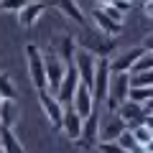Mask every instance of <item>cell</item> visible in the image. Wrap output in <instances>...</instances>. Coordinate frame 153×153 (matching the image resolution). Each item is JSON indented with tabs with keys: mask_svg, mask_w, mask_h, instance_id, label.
Wrapping results in <instances>:
<instances>
[{
	"mask_svg": "<svg viewBox=\"0 0 153 153\" xmlns=\"http://www.w3.org/2000/svg\"><path fill=\"white\" fill-rule=\"evenodd\" d=\"M26 54V66H28V76L31 82L36 84V89H46V74H44V49L38 44H26L23 49Z\"/></svg>",
	"mask_w": 153,
	"mask_h": 153,
	"instance_id": "1",
	"label": "cell"
},
{
	"mask_svg": "<svg viewBox=\"0 0 153 153\" xmlns=\"http://www.w3.org/2000/svg\"><path fill=\"white\" fill-rule=\"evenodd\" d=\"M71 66H74L76 76H79V84H82V87H87L89 92H92V76H94V66H97V59H94V56L89 54L87 49H76Z\"/></svg>",
	"mask_w": 153,
	"mask_h": 153,
	"instance_id": "2",
	"label": "cell"
},
{
	"mask_svg": "<svg viewBox=\"0 0 153 153\" xmlns=\"http://www.w3.org/2000/svg\"><path fill=\"white\" fill-rule=\"evenodd\" d=\"M128 89H130V84H128V74H110V89H107L105 107H107L110 112H115V110L128 100Z\"/></svg>",
	"mask_w": 153,
	"mask_h": 153,
	"instance_id": "3",
	"label": "cell"
},
{
	"mask_svg": "<svg viewBox=\"0 0 153 153\" xmlns=\"http://www.w3.org/2000/svg\"><path fill=\"white\" fill-rule=\"evenodd\" d=\"M146 51H151V46H133V49H128V51H123V54H117L115 59H107L110 74H128V71L133 69V64H135V61L140 59Z\"/></svg>",
	"mask_w": 153,
	"mask_h": 153,
	"instance_id": "4",
	"label": "cell"
},
{
	"mask_svg": "<svg viewBox=\"0 0 153 153\" xmlns=\"http://www.w3.org/2000/svg\"><path fill=\"white\" fill-rule=\"evenodd\" d=\"M64 71L66 66L61 64V59L54 54V51H44V74H46V92L54 94L56 87H59V82L64 79Z\"/></svg>",
	"mask_w": 153,
	"mask_h": 153,
	"instance_id": "5",
	"label": "cell"
},
{
	"mask_svg": "<svg viewBox=\"0 0 153 153\" xmlns=\"http://www.w3.org/2000/svg\"><path fill=\"white\" fill-rule=\"evenodd\" d=\"M107 89H110L107 59H97L94 76H92V100H94V105H105V100H107Z\"/></svg>",
	"mask_w": 153,
	"mask_h": 153,
	"instance_id": "6",
	"label": "cell"
},
{
	"mask_svg": "<svg viewBox=\"0 0 153 153\" xmlns=\"http://www.w3.org/2000/svg\"><path fill=\"white\" fill-rule=\"evenodd\" d=\"M117 112V120H123V125L130 130V128L135 125H143V123H151V115H146V110H143V105H135V102H123L120 107L115 110Z\"/></svg>",
	"mask_w": 153,
	"mask_h": 153,
	"instance_id": "7",
	"label": "cell"
},
{
	"mask_svg": "<svg viewBox=\"0 0 153 153\" xmlns=\"http://www.w3.org/2000/svg\"><path fill=\"white\" fill-rule=\"evenodd\" d=\"M74 143L79 148H94L100 143V112L97 110L82 120V130H79V138Z\"/></svg>",
	"mask_w": 153,
	"mask_h": 153,
	"instance_id": "8",
	"label": "cell"
},
{
	"mask_svg": "<svg viewBox=\"0 0 153 153\" xmlns=\"http://www.w3.org/2000/svg\"><path fill=\"white\" fill-rule=\"evenodd\" d=\"M76 87H79V76H76L74 66H66L64 79L59 82V87H56V92H54V97L59 100V105H61V107H69V105H71Z\"/></svg>",
	"mask_w": 153,
	"mask_h": 153,
	"instance_id": "9",
	"label": "cell"
},
{
	"mask_svg": "<svg viewBox=\"0 0 153 153\" xmlns=\"http://www.w3.org/2000/svg\"><path fill=\"white\" fill-rule=\"evenodd\" d=\"M38 105H41V110H44L46 120L51 123V128H56V130H59V125H61V115H64V107L59 105V100H56L51 92L41 89V92H38Z\"/></svg>",
	"mask_w": 153,
	"mask_h": 153,
	"instance_id": "10",
	"label": "cell"
},
{
	"mask_svg": "<svg viewBox=\"0 0 153 153\" xmlns=\"http://www.w3.org/2000/svg\"><path fill=\"white\" fill-rule=\"evenodd\" d=\"M46 8H49V3H44V0H28L26 5L18 10V23H21V28H33L38 23V18L44 16Z\"/></svg>",
	"mask_w": 153,
	"mask_h": 153,
	"instance_id": "11",
	"label": "cell"
},
{
	"mask_svg": "<svg viewBox=\"0 0 153 153\" xmlns=\"http://www.w3.org/2000/svg\"><path fill=\"white\" fill-rule=\"evenodd\" d=\"M69 107L74 110V112L79 115L82 120H84V117H89V115L97 110V105H94V100H92V92H89L87 87H82V84H79V87H76V92H74V100H71Z\"/></svg>",
	"mask_w": 153,
	"mask_h": 153,
	"instance_id": "12",
	"label": "cell"
},
{
	"mask_svg": "<svg viewBox=\"0 0 153 153\" xmlns=\"http://www.w3.org/2000/svg\"><path fill=\"white\" fill-rule=\"evenodd\" d=\"M76 49H79V46H76V36L64 33V36H59V41H56V46H54L51 51H54V54L61 59V64H64V66H71Z\"/></svg>",
	"mask_w": 153,
	"mask_h": 153,
	"instance_id": "13",
	"label": "cell"
},
{
	"mask_svg": "<svg viewBox=\"0 0 153 153\" xmlns=\"http://www.w3.org/2000/svg\"><path fill=\"white\" fill-rule=\"evenodd\" d=\"M51 5L54 8H59V13L64 18H69V21H74L76 26H87V18H84V13H82V8L76 5V0H51Z\"/></svg>",
	"mask_w": 153,
	"mask_h": 153,
	"instance_id": "14",
	"label": "cell"
},
{
	"mask_svg": "<svg viewBox=\"0 0 153 153\" xmlns=\"http://www.w3.org/2000/svg\"><path fill=\"white\" fill-rule=\"evenodd\" d=\"M59 130L64 133L69 140H76V138H79V130H82V117H79V115H76L71 107H64V115H61Z\"/></svg>",
	"mask_w": 153,
	"mask_h": 153,
	"instance_id": "15",
	"label": "cell"
},
{
	"mask_svg": "<svg viewBox=\"0 0 153 153\" xmlns=\"http://www.w3.org/2000/svg\"><path fill=\"white\" fill-rule=\"evenodd\" d=\"M92 21H94V26L105 33V38H115V36H120V33H123V26H120V23H112L107 16H102L97 8L92 10Z\"/></svg>",
	"mask_w": 153,
	"mask_h": 153,
	"instance_id": "16",
	"label": "cell"
},
{
	"mask_svg": "<svg viewBox=\"0 0 153 153\" xmlns=\"http://www.w3.org/2000/svg\"><path fill=\"white\" fill-rule=\"evenodd\" d=\"M0 148H3V153H26L23 143L16 138L10 128H0Z\"/></svg>",
	"mask_w": 153,
	"mask_h": 153,
	"instance_id": "17",
	"label": "cell"
},
{
	"mask_svg": "<svg viewBox=\"0 0 153 153\" xmlns=\"http://www.w3.org/2000/svg\"><path fill=\"white\" fill-rule=\"evenodd\" d=\"M16 117H18V105L13 100H3V105H0V128H10L13 130Z\"/></svg>",
	"mask_w": 153,
	"mask_h": 153,
	"instance_id": "18",
	"label": "cell"
},
{
	"mask_svg": "<svg viewBox=\"0 0 153 153\" xmlns=\"http://www.w3.org/2000/svg\"><path fill=\"white\" fill-rule=\"evenodd\" d=\"M123 130H128V128L123 125V120L112 117V120H107L105 125H100V140H117Z\"/></svg>",
	"mask_w": 153,
	"mask_h": 153,
	"instance_id": "19",
	"label": "cell"
},
{
	"mask_svg": "<svg viewBox=\"0 0 153 153\" xmlns=\"http://www.w3.org/2000/svg\"><path fill=\"white\" fill-rule=\"evenodd\" d=\"M130 135L138 146H146L151 148V140H153V133H151V123H143V125H135L130 128Z\"/></svg>",
	"mask_w": 153,
	"mask_h": 153,
	"instance_id": "20",
	"label": "cell"
},
{
	"mask_svg": "<svg viewBox=\"0 0 153 153\" xmlns=\"http://www.w3.org/2000/svg\"><path fill=\"white\" fill-rule=\"evenodd\" d=\"M0 97L13 100V102H16V97H18V89H16V84H13V79L8 74H3V71H0Z\"/></svg>",
	"mask_w": 153,
	"mask_h": 153,
	"instance_id": "21",
	"label": "cell"
},
{
	"mask_svg": "<svg viewBox=\"0 0 153 153\" xmlns=\"http://www.w3.org/2000/svg\"><path fill=\"white\" fill-rule=\"evenodd\" d=\"M153 94V87H130L128 89V102H135V105H143L148 102Z\"/></svg>",
	"mask_w": 153,
	"mask_h": 153,
	"instance_id": "22",
	"label": "cell"
},
{
	"mask_svg": "<svg viewBox=\"0 0 153 153\" xmlns=\"http://www.w3.org/2000/svg\"><path fill=\"white\" fill-rule=\"evenodd\" d=\"M128 84H130V87H153V71L128 74Z\"/></svg>",
	"mask_w": 153,
	"mask_h": 153,
	"instance_id": "23",
	"label": "cell"
},
{
	"mask_svg": "<svg viewBox=\"0 0 153 153\" xmlns=\"http://www.w3.org/2000/svg\"><path fill=\"white\" fill-rule=\"evenodd\" d=\"M153 69V54L151 51H146V54L140 56V59L135 61V64H133V69L128 71V74H138V71H151Z\"/></svg>",
	"mask_w": 153,
	"mask_h": 153,
	"instance_id": "24",
	"label": "cell"
},
{
	"mask_svg": "<svg viewBox=\"0 0 153 153\" xmlns=\"http://www.w3.org/2000/svg\"><path fill=\"white\" fill-rule=\"evenodd\" d=\"M28 0H0V10L3 13H18Z\"/></svg>",
	"mask_w": 153,
	"mask_h": 153,
	"instance_id": "25",
	"label": "cell"
},
{
	"mask_svg": "<svg viewBox=\"0 0 153 153\" xmlns=\"http://www.w3.org/2000/svg\"><path fill=\"white\" fill-rule=\"evenodd\" d=\"M94 148H97L100 153H125V151H123V148L117 146L115 140H100V143H97Z\"/></svg>",
	"mask_w": 153,
	"mask_h": 153,
	"instance_id": "26",
	"label": "cell"
},
{
	"mask_svg": "<svg viewBox=\"0 0 153 153\" xmlns=\"http://www.w3.org/2000/svg\"><path fill=\"white\" fill-rule=\"evenodd\" d=\"M143 8H146V16L151 18L153 16V3H143Z\"/></svg>",
	"mask_w": 153,
	"mask_h": 153,
	"instance_id": "27",
	"label": "cell"
},
{
	"mask_svg": "<svg viewBox=\"0 0 153 153\" xmlns=\"http://www.w3.org/2000/svg\"><path fill=\"white\" fill-rule=\"evenodd\" d=\"M110 3H115V0H97V5H110Z\"/></svg>",
	"mask_w": 153,
	"mask_h": 153,
	"instance_id": "28",
	"label": "cell"
},
{
	"mask_svg": "<svg viewBox=\"0 0 153 153\" xmlns=\"http://www.w3.org/2000/svg\"><path fill=\"white\" fill-rule=\"evenodd\" d=\"M143 3H153V0H143Z\"/></svg>",
	"mask_w": 153,
	"mask_h": 153,
	"instance_id": "29",
	"label": "cell"
},
{
	"mask_svg": "<svg viewBox=\"0 0 153 153\" xmlns=\"http://www.w3.org/2000/svg\"><path fill=\"white\" fill-rule=\"evenodd\" d=\"M0 153H3V148H0Z\"/></svg>",
	"mask_w": 153,
	"mask_h": 153,
	"instance_id": "30",
	"label": "cell"
}]
</instances>
